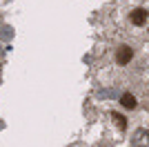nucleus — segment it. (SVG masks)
I'll use <instances>...</instances> for the list:
<instances>
[{
  "mask_svg": "<svg viewBox=\"0 0 149 147\" xmlns=\"http://www.w3.org/2000/svg\"><path fill=\"white\" fill-rule=\"evenodd\" d=\"M105 38L125 40L131 45L149 43V2L145 0H116L100 13Z\"/></svg>",
  "mask_w": 149,
  "mask_h": 147,
  "instance_id": "obj_1",
  "label": "nucleus"
},
{
  "mask_svg": "<svg viewBox=\"0 0 149 147\" xmlns=\"http://www.w3.org/2000/svg\"><path fill=\"white\" fill-rule=\"evenodd\" d=\"M143 67L140 47L125 40L105 38L96 51V76L105 87H127Z\"/></svg>",
  "mask_w": 149,
  "mask_h": 147,
  "instance_id": "obj_2",
  "label": "nucleus"
},
{
  "mask_svg": "<svg viewBox=\"0 0 149 147\" xmlns=\"http://www.w3.org/2000/svg\"><path fill=\"white\" fill-rule=\"evenodd\" d=\"M120 105H123L125 109H136V107H138V98L134 96L131 92H123V96H120Z\"/></svg>",
  "mask_w": 149,
  "mask_h": 147,
  "instance_id": "obj_3",
  "label": "nucleus"
}]
</instances>
